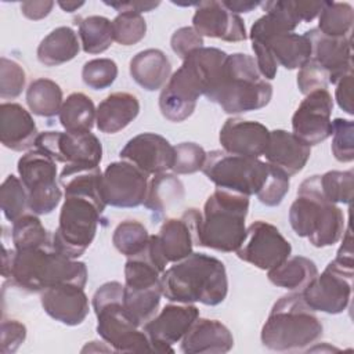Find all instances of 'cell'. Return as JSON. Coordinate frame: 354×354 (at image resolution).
Instances as JSON below:
<instances>
[{
    "label": "cell",
    "instance_id": "cell-1",
    "mask_svg": "<svg viewBox=\"0 0 354 354\" xmlns=\"http://www.w3.org/2000/svg\"><path fill=\"white\" fill-rule=\"evenodd\" d=\"M1 272L4 278H11L15 286L29 293H41L64 283L84 288L88 277L83 261L64 256L53 243L29 250L4 246Z\"/></svg>",
    "mask_w": 354,
    "mask_h": 354
},
{
    "label": "cell",
    "instance_id": "cell-2",
    "mask_svg": "<svg viewBox=\"0 0 354 354\" xmlns=\"http://www.w3.org/2000/svg\"><path fill=\"white\" fill-rule=\"evenodd\" d=\"M160 288L169 301L217 306L228 293L227 270L217 257L192 252L162 272Z\"/></svg>",
    "mask_w": 354,
    "mask_h": 354
},
{
    "label": "cell",
    "instance_id": "cell-3",
    "mask_svg": "<svg viewBox=\"0 0 354 354\" xmlns=\"http://www.w3.org/2000/svg\"><path fill=\"white\" fill-rule=\"evenodd\" d=\"M221 65V55L213 47H201L189 53L181 66L170 76L159 94V109L165 119L180 123L188 119L198 98L213 86Z\"/></svg>",
    "mask_w": 354,
    "mask_h": 354
},
{
    "label": "cell",
    "instance_id": "cell-4",
    "mask_svg": "<svg viewBox=\"0 0 354 354\" xmlns=\"http://www.w3.org/2000/svg\"><path fill=\"white\" fill-rule=\"evenodd\" d=\"M324 326L300 292L279 297L271 307L261 328L260 340L274 351H297L315 343Z\"/></svg>",
    "mask_w": 354,
    "mask_h": 354
},
{
    "label": "cell",
    "instance_id": "cell-5",
    "mask_svg": "<svg viewBox=\"0 0 354 354\" xmlns=\"http://www.w3.org/2000/svg\"><path fill=\"white\" fill-rule=\"evenodd\" d=\"M289 223L296 235L307 238L315 248L337 243L344 232V214L336 203L325 199L319 174L301 181L297 196L289 207Z\"/></svg>",
    "mask_w": 354,
    "mask_h": 354
},
{
    "label": "cell",
    "instance_id": "cell-6",
    "mask_svg": "<svg viewBox=\"0 0 354 354\" xmlns=\"http://www.w3.org/2000/svg\"><path fill=\"white\" fill-rule=\"evenodd\" d=\"M272 98V84L266 80L252 55L228 54L223 66L218 87L209 101L221 106L225 113L236 115L257 111Z\"/></svg>",
    "mask_w": 354,
    "mask_h": 354
},
{
    "label": "cell",
    "instance_id": "cell-7",
    "mask_svg": "<svg viewBox=\"0 0 354 354\" xmlns=\"http://www.w3.org/2000/svg\"><path fill=\"white\" fill-rule=\"evenodd\" d=\"M249 196L217 188L206 199L199 227V246L235 252L246 235Z\"/></svg>",
    "mask_w": 354,
    "mask_h": 354
},
{
    "label": "cell",
    "instance_id": "cell-8",
    "mask_svg": "<svg viewBox=\"0 0 354 354\" xmlns=\"http://www.w3.org/2000/svg\"><path fill=\"white\" fill-rule=\"evenodd\" d=\"M124 285L118 281L102 283L91 299L97 317V333L118 353L152 351L151 342L127 314L123 304Z\"/></svg>",
    "mask_w": 354,
    "mask_h": 354
},
{
    "label": "cell",
    "instance_id": "cell-9",
    "mask_svg": "<svg viewBox=\"0 0 354 354\" xmlns=\"http://www.w3.org/2000/svg\"><path fill=\"white\" fill-rule=\"evenodd\" d=\"M105 206L80 195H65L58 227L53 234L55 250L69 259H79L95 238Z\"/></svg>",
    "mask_w": 354,
    "mask_h": 354
},
{
    "label": "cell",
    "instance_id": "cell-10",
    "mask_svg": "<svg viewBox=\"0 0 354 354\" xmlns=\"http://www.w3.org/2000/svg\"><path fill=\"white\" fill-rule=\"evenodd\" d=\"M202 173L217 187L246 196L257 195L268 177V163L259 158L232 155L221 149L206 152Z\"/></svg>",
    "mask_w": 354,
    "mask_h": 354
},
{
    "label": "cell",
    "instance_id": "cell-11",
    "mask_svg": "<svg viewBox=\"0 0 354 354\" xmlns=\"http://www.w3.org/2000/svg\"><path fill=\"white\" fill-rule=\"evenodd\" d=\"M201 220L202 212L189 207L180 217L166 218L159 232L149 236L147 253L162 272L170 263L188 257L199 245Z\"/></svg>",
    "mask_w": 354,
    "mask_h": 354
},
{
    "label": "cell",
    "instance_id": "cell-12",
    "mask_svg": "<svg viewBox=\"0 0 354 354\" xmlns=\"http://www.w3.org/2000/svg\"><path fill=\"white\" fill-rule=\"evenodd\" d=\"M17 170L28 194L29 210L37 216L54 212L62 198L57 162L35 148L18 159Z\"/></svg>",
    "mask_w": 354,
    "mask_h": 354
},
{
    "label": "cell",
    "instance_id": "cell-13",
    "mask_svg": "<svg viewBox=\"0 0 354 354\" xmlns=\"http://www.w3.org/2000/svg\"><path fill=\"white\" fill-rule=\"evenodd\" d=\"M35 148L64 165L95 167L102 159V144L91 131H43L39 133Z\"/></svg>",
    "mask_w": 354,
    "mask_h": 354
},
{
    "label": "cell",
    "instance_id": "cell-14",
    "mask_svg": "<svg viewBox=\"0 0 354 354\" xmlns=\"http://www.w3.org/2000/svg\"><path fill=\"white\" fill-rule=\"evenodd\" d=\"M353 275L354 270L332 260L300 293L307 306L314 311L340 314L350 304Z\"/></svg>",
    "mask_w": 354,
    "mask_h": 354
},
{
    "label": "cell",
    "instance_id": "cell-15",
    "mask_svg": "<svg viewBox=\"0 0 354 354\" xmlns=\"http://www.w3.org/2000/svg\"><path fill=\"white\" fill-rule=\"evenodd\" d=\"M235 253L245 263L268 271L290 256L292 245L274 224L257 220L246 227L245 239Z\"/></svg>",
    "mask_w": 354,
    "mask_h": 354
},
{
    "label": "cell",
    "instance_id": "cell-16",
    "mask_svg": "<svg viewBox=\"0 0 354 354\" xmlns=\"http://www.w3.org/2000/svg\"><path fill=\"white\" fill-rule=\"evenodd\" d=\"M148 174L130 162L109 163L102 173V198L112 207H137L144 203Z\"/></svg>",
    "mask_w": 354,
    "mask_h": 354
},
{
    "label": "cell",
    "instance_id": "cell-17",
    "mask_svg": "<svg viewBox=\"0 0 354 354\" xmlns=\"http://www.w3.org/2000/svg\"><path fill=\"white\" fill-rule=\"evenodd\" d=\"M333 100L328 88L311 91L292 116V133L307 145L324 142L332 134Z\"/></svg>",
    "mask_w": 354,
    "mask_h": 354
},
{
    "label": "cell",
    "instance_id": "cell-18",
    "mask_svg": "<svg viewBox=\"0 0 354 354\" xmlns=\"http://www.w3.org/2000/svg\"><path fill=\"white\" fill-rule=\"evenodd\" d=\"M199 317L196 306L189 303L166 304L142 329L155 353H174L173 344L180 343L189 326Z\"/></svg>",
    "mask_w": 354,
    "mask_h": 354
},
{
    "label": "cell",
    "instance_id": "cell-19",
    "mask_svg": "<svg viewBox=\"0 0 354 354\" xmlns=\"http://www.w3.org/2000/svg\"><path fill=\"white\" fill-rule=\"evenodd\" d=\"M119 158L133 163L145 174L155 176L171 170L174 147L163 136L147 131L130 138L120 149Z\"/></svg>",
    "mask_w": 354,
    "mask_h": 354
},
{
    "label": "cell",
    "instance_id": "cell-20",
    "mask_svg": "<svg viewBox=\"0 0 354 354\" xmlns=\"http://www.w3.org/2000/svg\"><path fill=\"white\" fill-rule=\"evenodd\" d=\"M306 37L311 44V59L328 75L329 84H336L342 77L353 73V51L350 37H330L317 28L307 30Z\"/></svg>",
    "mask_w": 354,
    "mask_h": 354
},
{
    "label": "cell",
    "instance_id": "cell-21",
    "mask_svg": "<svg viewBox=\"0 0 354 354\" xmlns=\"http://www.w3.org/2000/svg\"><path fill=\"white\" fill-rule=\"evenodd\" d=\"M192 28L202 37H213L230 43L248 39L243 19L238 14L228 11L221 1H199L192 17Z\"/></svg>",
    "mask_w": 354,
    "mask_h": 354
},
{
    "label": "cell",
    "instance_id": "cell-22",
    "mask_svg": "<svg viewBox=\"0 0 354 354\" xmlns=\"http://www.w3.org/2000/svg\"><path fill=\"white\" fill-rule=\"evenodd\" d=\"M270 137V130L260 122L228 118L220 129L218 141L223 151L248 156H263Z\"/></svg>",
    "mask_w": 354,
    "mask_h": 354
},
{
    "label": "cell",
    "instance_id": "cell-23",
    "mask_svg": "<svg viewBox=\"0 0 354 354\" xmlns=\"http://www.w3.org/2000/svg\"><path fill=\"white\" fill-rule=\"evenodd\" d=\"M40 303L47 315L68 326L80 325L90 310L84 288L73 283L46 289L40 295Z\"/></svg>",
    "mask_w": 354,
    "mask_h": 354
},
{
    "label": "cell",
    "instance_id": "cell-24",
    "mask_svg": "<svg viewBox=\"0 0 354 354\" xmlns=\"http://www.w3.org/2000/svg\"><path fill=\"white\" fill-rule=\"evenodd\" d=\"M232 347L234 336L221 321L199 317L180 342L184 354H224Z\"/></svg>",
    "mask_w": 354,
    "mask_h": 354
},
{
    "label": "cell",
    "instance_id": "cell-25",
    "mask_svg": "<svg viewBox=\"0 0 354 354\" xmlns=\"http://www.w3.org/2000/svg\"><path fill=\"white\" fill-rule=\"evenodd\" d=\"M267 163L283 170L289 177L300 173L311 156V147L299 140L292 131L275 129L270 131L264 149Z\"/></svg>",
    "mask_w": 354,
    "mask_h": 354
},
{
    "label": "cell",
    "instance_id": "cell-26",
    "mask_svg": "<svg viewBox=\"0 0 354 354\" xmlns=\"http://www.w3.org/2000/svg\"><path fill=\"white\" fill-rule=\"evenodd\" d=\"M39 136L36 123L29 111L17 102H1L0 105V141L17 152L35 147Z\"/></svg>",
    "mask_w": 354,
    "mask_h": 354
},
{
    "label": "cell",
    "instance_id": "cell-27",
    "mask_svg": "<svg viewBox=\"0 0 354 354\" xmlns=\"http://www.w3.org/2000/svg\"><path fill=\"white\" fill-rule=\"evenodd\" d=\"M248 37L250 41L264 43L275 62L289 71L300 69L311 57V44L306 35L286 32L266 36L249 32Z\"/></svg>",
    "mask_w": 354,
    "mask_h": 354
},
{
    "label": "cell",
    "instance_id": "cell-28",
    "mask_svg": "<svg viewBox=\"0 0 354 354\" xmlns=\"http://www.w3.org/2000/svg\"><path fill=\"white\" fill-rule=\"evenodd\" d=\"M138 113V98L131 93L116 91L98 104L95 126L101 133L115 134L127 127Z\"/></svg>",
    "mask_w": 354,
    "mask_h": 354
},
{
    "label": "cell",
    "instance_id": "cell-29",
    "mask_svg": "<svg viewBox=\"0 0 354 354\" xmlns=\"http://www.w3.org/2000/svg\"><path fill=\"white\" fill-rule=\"evenodd\" d=\"M131 79L147 91L162 90L171 76V64L159 48H147L137 53L129 65Z\"/></svg>",
    "mask_w": 354,
    "mask_h": 354
},
{
    "label": "cell",
    "instance_id": "cell-30",
    "mask_svg": "<svg viewBox=\"0 0 354 354\" xmlns=\"http://www.w3.org/2000/svg\"><path fill=\"white\" fill-rule=\"evenodd\" d=\"M58 180L65 195L87 196L106 207L102 198V171L100 166L65 165Z\"/></svg>",
    "mask_w": 354,
    "mask_h": 354
},
{
    "label": "cell",
    "instance_id": "cell-31",
    "mask_svg": "<svg viewBox=\"0 0 354 354\" xmlns=\"http://www.w3.org/2000/svg\"><path fill=\"white\" fill-rule=\"evenodd\" d=\"M77 35L69 26L53 29L37 46V61L44 66H58L72 61L80 51Z\"/></svg>",
    "mask_w": 354,
    "mask_h": 354
},
{
    "label": "cell",
    "instance_id": "cell-32",
    "mask_svg": "<svg viewBox=\"0 0 354 354\" xmlns=\"http://www.w3.org/2000/svg\"><path fill=\"white\" fill-rule=\"evenodd\" d=\"M318 274L315 263L304 256H289L278 267L268 270V281L289 292H301Z\"/></svg>",
    "mask_w": 354,
    "mask_h": 354
},
{
    "label": "cell",
    "instance_id": "cell-33",
    "mask_svg": "<svg viewBox=\"0 0 354 354\" xmlns=\"http://www.w3.org/2000/svg\"><path fill=\"white\" fill-rule=\"evenodd\" d=\"M185 191L181 180L173 173L155 174L148 181V189L144 201V206L152 213L160 216L173 205L180 203L184 199Z\"/></svg>",
    "mask_w": 354,
    "mask_h": 354
},
{
    "label": "cell",
    "instance_id": "cell-34",
    "mask_svg": "<svg viewBox=\"0 0 354 354\" xmlns=\"http://www.w3.org/2000/svg\"><path fill=\"white\" fill-rule=\"evenodd\" d=\"M97 116V108L93 100L84 93L69 94L58 113L59 123L69 133L91 131Z\"/></svg>",
    "mask_w": 354,
    "mask_h": 354
},
{
    "label": "cell",
    "instance_id": "cell-35",
    "mask_svg": "<svg viewBox=\"0 0 354 354\" xmlns=\"http://www.w3.org/2000/svg\"><path fill=\"white\" fill-rule=\"evenodd\" d=\"M62 102V88L51 79H35L26 88V104L33 115L53 118L59 113Z\"/></svg>",
    "mask_w": 354,
    "mask_h": 354
},
{
    "label": "cell",
    "instance_id": "cell-36",
    "mask_svg": "<svg viewBox=\"0 0 354 354\" xmlns=\"http://www.w3.org/2000/svg\"><path fill=\"white\" fill-rule=\"evenodd\" d=\"M162 297L160 285L152 288H129L124 286L123 290V304L131 319L142 328L148 321H151L159 310Z\"/></svg>",
    "mask_w": 354,
    "mask_h": 354
},
{
    "label": "cell",
    "instance_id": "cell-37",
    "mask_svg": "<svg viewBox=\"0 0 354 354\" xmlns=\"http://www.w3.org/2000/svg\"><path fill=\"white\" fill-rule=\"evenodd\" d=\"M79 26L80 44L87 54H101L106 51L113 40L112 21L102 15H90L79 18L76 22Z\"/></svg>",
    "mask_w": 354,
    "mask_h": 354
},
{
    "label": "cell",
    "instance_id": "cell-38",
    "mask_svg": "<svg viewBox=\"0 0 354 354\" xmlns=\"http://www.w3.org/2000/svg\"><path fill=\"white\" fill-rule=\"evenodd\" d=\"M354 24V10L350 3L324 1L318 15V30L330 37H350Z\"/></svg>",
    "mask_w": 354,
    "mask_h": 354
},
{
    "label": "cell",
    "instance_id": "cell-39",
    "mask_svg": "<svg viewBox=\"0 0 354 354\" xmlns=\"http://www.w3.org/2000/svg\"><path fill=\"white\" fill-rule=\"evenodd\" d=\"M11 238L15 250H29L53 243V238L35 213H25L12 223Z\"/></svg>",
    "mask_w": 354,
    "mask_h": 354
},
{
    "label": "cell",
    "instance_id": "cell-40",
    "mask_svg": "<svg viewBox=\"0 0 354 354\" xmlns=\"http://www.w3.org/2000/svg\"><path fill=\"white\" fill-rule=\"evenodd\" d=\"M147 227L137 220H124L116 225L112 234V243L126 257H133L145 250L149 242Z\"/></svg>",
    "mask_w": 354,
    "mask_h": 354
},
{
    "label": "cell",
    "instance_id": "cell-41",
    "mask_svg": "<svg viewBox=\"0 0 354 354\" xmlns=\"http://www.w3.org/2000/svg\"><path fill=\"white\" fill-rule=\"evenodd\" d=\"M162 271L147 253V248L137 256L129 257L124 264V286L152 288L160 285Z\"/></svg>",
    "mask_w": 354,
    "mask_h": 354
},
{
    "label": "cell",
    "instance_id": "cell-42",
    "mask_svg": "<svg viewBox=\"0 0 354 354\" xmlns=\"http://www.w3.org/2000/svg\"><path fill=\"white\" fill-rule=\"evenodd\" d=\"M0 206L4 217L14 223L25 214L28 207V194L21 178L10 174L0 187Z\"/></svg>",
    "mask_w": 354,
    "mask_h": 354
},
{
    "label": "cell",
    "instance_id": "cell-43",
    "mask_svg": "<svg viewBox=\"0 0 354 354\" xmlns=\"http://www.w3.org/2000/svg\"><path fill=\"white\" fill-rule=\"evenodd\" d=\"M321 192L332 203L348 205L353 199L354 173L353 170H330L319 176Z\"/></svg>",
    "mask_w": 354,
    "mask_h": 354
},
{
    "label": "cell",
    "instance_id": "cell-44",
    "mask_svg": "<svg viewBox=\"0 0 354 354\" xmlns=\"http://www.w3.org/2000/svg\"><path fill=\"white\" fill-rule=\"evenodd\" d=\"M113 40L122 46H133L141 41L147 33V22L141 14L119 12L112 19Z\"/></svg>",
    "mask_w": 354,
    "mask_h": 354
},
{
    "label": "cell",
    "instance_id": "cell-45",
    "mask_svg": "<svg viewBox=\"0 0 354 354\" xmlns=\"http://www.w3.org/2000/svg\"><path fill=\"white\" fill-rule=\"evenodd\" d=\"M118 77V65L111 58H94L82 69L83 83L93 90H104L113 84Z\"/></svg>",
    "mask_w": 354,
    "mask_h": 354
},
{
    "label": "cell",
    "instance_id": "cell-46",
    "mask_svg": "<svg viewBox=\"0 0 354 354\" xmlns=\"http://www.w3.org/2000/svg\"><path fill=\"white\" fill-rule=\"evenodd\" d=\"M332 153L336 160L350 163L354 160V123L350 119L332 120Z\"/></svg>",
    "mask_w": 354,
    "mask_h": 354
},
{
    "label": "cell",
    "instance_id": "cell-47",
    "mask_svg": "<svg viewBox=\"0 0 354 354\" xmlns=\"http://www.w3.org/2000/svg\"><path fill=\"white\" fill-rule=\"evenodd\" d=\"M26 73L24 68L7 57L0 58V97L1 100H14L25 88Z\"/></svg>",
    "mask_w": 354,
    "mask_h": 354
},
{
    "label": "cell",
    "instance_id": "cell-48",
    "mask_svg": "<svg viewBox=\"0 0 354 354\" xmlns=\"http://www.w3.org/2000/svg\"><path fill=\"white\" fill-rule=\"evenodd\" d=\"M206 160V151L196 142H180L174 147V174H194L202 170Z\"/></svg>",
    "mask_w": 354,
    "mask_h": 354
},
{
    "label": "cell",
    "instance_id": "cell-49",
    "mask_svg": "<svg viewBox=\"0 0 354 354\" xmlns=\"http://www.w3.org/2000/svg\"><path fill=\"white\" fill-rule=\"evenodd\" d=\"M289 178L290 177L283 170L268 163V177L260 192L256 195L257 199L266 206H278L289 191Z\"/></svg>",
    "mask_w": 354,
    "mask_h": 354
},
{
    "label": "cell",
    "instance_id": "cell-50",
    "mask_svg": "<svg viewBox=\"0 0 354 354\" xmlns=\"http://www.w3.org/2000/svg\"><path fill=\"white\" fill-rule=\"evenodd\" d=\"M328 84L329 80L326 72L311 58L297 72V87L304 95L319 88H326Z\"/></svg>",
    "mask_w": 354,
    "mask_h": 354
},
{
    "label": "cell",
    "instance_id": "cell-51",
    "mask_svg": "<svg viewBox=\"0 0 354 354\" xmlns=\"http://www.w3.org/2000/svg\"><path fill=\"white\" fill-rule=\"evenodd\" d=\"M26 339V326L18 319H1L0 351L3 354L15 353Z\"/></svg>",
    "mask_w": 354,
    "mask_h": 354
},
{
    "label": "cell",
    "instance_id": "cell-52",
    "mask_svg": "<svg viewBox=\"0 0 354 354\" xmlns=\"http://www.w3.org/2000/svg\"><path fill=\"white\" fill-rule=\"evenodd\" d=\"M170 47L174 54L184 59L194 50L203 47V37L192 26H183L171 35Z\"/></svg>",
    "mask_w": 354,
    "mask_h": 354
},
{
    "label": "cell",
    "instance_id": "cell-53",
    "mask_svg": "<svg viewBox=\"0 0 354 354\" xmlns=\"http://www.w3.org/2000/svg\"><path fill=\"white\" fill-rule=\"evenodd\" d=\"M351 88H353V73L346 75L336 83V90H335V100L342 111H344L347 115H353V95H351Z\"/></svg>",
    "mask_w": 354,
    "mask_h": 354
},
{
    "label": "cell",
    "instance_id": "cell-54",
    "mask_svg": "<svg viewBox=\"0 0 354 354\" xmlns=\"http://www.w3.org/2000/svg\"><path fill=\"white\" fill-rule=\"evenodd\" d=\"M54 1L50 0H40V1H22L21 3V12L24 17H26L28 19L32 21H40L43 18H46L53 7H54Z\"/></svg>",
    "mask_w": 354,
    "mask_h": 354
},
{
    "label": "cell",
    "instance_id": "cell-55",
    "mask_svg": "<svg viewBox=\"0 0 354 354\" xmlns=\"http://www.w3.org/2000/svg\"><path fill=\"white\" fill-rule=\"evenodd\" d=\"M343 239H342V245L336 253V257L333 259L337 264L354 270V259H353V236H351V230L350 227L346 228V231L343 232Z\"/></svg>",
    "mask_w": 354,
    "mask_h": 354
},
{
    "label": "cell",
    "instance_id": "cell-56",
    "mask_svg": "<svg viewBox=\"0 0 354 354\" xmlns=\"http://www.w3.org/2000/svg\"><path fill=\"white\" fill-rule=\"evenodd\" d=\"M105 6L115 8L119 12H148L156 8L160 1H104Z\"/></svg>",
    "mask_w": 354,
    "mask_h": 354
},
{
    "label": "cell",
    "instance_id": "cell-57",
    "mask_svg": "<svg viewBox=\"0 0 354 354\" xmlns=\"http://www.w3.org/2000/svg\"><path fill=\"white\" fill-rule=\"evenodd\" d=\"M292 6L300 22H311L319 15L324 1H292Z\"/></svg>",
    "mask_w": 354,
    "mask_h": 354
},
{
    "label": "cell",
    "instance_id": "cell-58",
    "mask_svg": "<svg viewBox=\"0 0 354 354\" xmlns=\"http://www.w3.org/2000/svg\"><path fill=\"white\" fill-rule=\"evenodd\" d=\"M223 6L234 12V14H239V12H250L252 10H254L257 6H261L260 1H249V0H232V1H221Z\"/></svg>",
    "mask_w": 354,
    "mask_h": 354
},
{
    "label": "cell",
    "instance_id": "cell-59",
    "mask_svg": "<svg viewBox=\"0 0 354 354\" xmlns=\"http://www.w3.org/2000/svg\"><path fill=\"white\" fill-rule=\"evenodd\" d=\"M57 4L65 12H73V11H77L82 6H84V1H57Z\"/></svg>",
    "mask_w": 354,
    "mask_h": 354
}]
</instances>
